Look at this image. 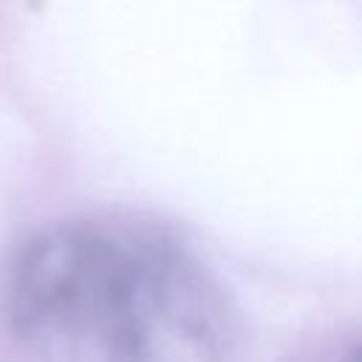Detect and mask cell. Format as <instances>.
Wrapping results in <instances>:
<instances>
[{
	"label": "cell",
	"instance_id": "cell-1",
	"mask_svg": "<svg viewBox=\"0 0 362 362\" xmlns=\"http://www.w3.org/2000/svg\"><path fill=\"white\" fill-rule=\"evenodd\" d=\"M8 331L34 362H229L232 314L173 235L113 215L31 232L6 269Z\"/></svg>",
	"mask_w": 362,
	"mask_h": 362
},
{
	"label": "cell",
	"instance_id": "cell-2",
	"mask_svg": "<svg viewBox=\"0 0 362 362\" xmlns=\"http://www.w3.org/2000/svg\"><path fill=\"white\" fill-rule=\"evenodd\" d=\"M331 362H359V348L356 345H351L345 354H339L337 359H331Z\"/></svg>",
	"mask_w": 362,
	"mask_h": 362
}]
</instances>
